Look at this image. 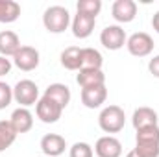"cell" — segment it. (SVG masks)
Listing matches in <instances>:
<instances>
[{
  "mask_svg": "<svg viewBox=\"0 0 159 157\" xmlns=\"http://www.w3.org/2000/svg\"><path fill=\"white\" fill-rule=\"evenodd\" d=\"M135 131L133 152L139 157H159V126H146Z\"/></svg>",
  "mask_w": 159,
  "mask_h": 157,
  "instance_id": "1",
  "label": "cell"
},
{
  "mask_svg": "<svg viewBox=\"0 0 159 157\" xmlns=\"http://www.w3.org/2000/svg\"><path fill=\"white\" fill-rule=\"evenodd\" d=\"M43 24L50 34H63L70 24V13L63 6H50L43 15Z\"/></svg>",
  "mask_w": 159,
  "mask_h": 157,
  "instance_id": "2",
  "label": "cell"
},
{
  "mask_svg": "<svg viewBox=\"0 0 159 157\" xmlns=\"http://www.w3.org/2000/svg\"><path fill=\"white\" fill-rule=\"evenodd\" d=\"M126 124L124 109L119 105H107L100 111L98 115V126L106 133H119Z\"/></svg>",
  "mask_w": 159,
  "mask_h": 157,
  "instance_id": "3",
  "label": "cell"
},
{
  "mask_svg": "<svg viewBox=\"0 0 159 157\" xmlns=\"http://www.w3.org/2000/svg\"><path fill=\"white\" fill-rule=\"evenodd\" d=\"M13 100L20 107H30L39 102V87L32 79H20L13 89Z\"/></svg>",
  "mask_w": 159,
  "mask_h": 157,
  "instance_id": "4",
  "label": "cell"
},
{
  "mask_svg": "<svg viewBox=\"0 0 159 157\" xmlns=\"http://www.w3.org/2000/svg\"><path fill=\"white\" fill-rule=\"evenodd\" d=\"M126 48L131 56L135 57H146L152 54L154 50V39L146 34V32H137L133 35H129L126 41Z\"/></svg>",
  "mask_w": 159,
  "mask_h": 157,
  "instance_id": "5",
  "label": "cell"
},
{
  "mask_svg": "<svg viewBox=\"0 0 159 157\" xmlns=\"http://www.w3.org/2000/svg\"><path fill=\"white\" fill-rule=\"evenodd\" d=\"M35 113H37V118H39L41 122H44V124H54V122H57L59 118H61V113H63V107L57 104V102H54L52 98H48V96H41L39 102L35 104Z\"/></svg>",
  "mask_w": 159,
  "mask_h": 157,
  "instance_id": "6",
  "label": "cell"
},
{
  "mask_svg": "<svg viewBox=\"0 0 159 157\" xmlns=\"http://www.w3.org/2000/svg\"><path fill=\"white\" fill-rule=\"evenodd\" d=\"M13 65L24 72L35 70L39 67V52L34 46H20L13 56Z\"/></svg>",
  "mask_w": 159,
  "mask_h": 157,
  "instance_id": "7",
  "label": "cell"
},
{
  "mask_svg": "<svg viewBox=\"0 0 159 157\" xmlns=\"http://www.w3.org/2000/svg\"><path fill=\"white\" fill-rule=\"evenodd\" d=\"M126 32L120 28L119 24H109L102 30L100 34V43L104 44V48L107 50H120L124 44H126Z\"/></svg>",
  "mask_w": 159,
  "mask_h": 157,
  "instance_id": "8",
  "label": "cell"
},
{
  "mask_svg": "<svg viewBox=\"0 0 159 157\" xmlns=\"http://www.w3.org/2000/svg\"><path fill=\"white\" fill-rule=\"evenodd\" d=\"M94 154L98 157H120L122 155V142L113 135H104L96 141Z\"/></svg>",
  "mask_w": 159,
  "mask_h": 157,
  "instance_id": "9",
  "label": "cell"
},
{
  "mask_svg": "<svg viewBox=\"0 0 159 157\" xmlns=\"http://www.w3.org/2000/svg\"><path fill=\"white\" fill-rule=\"evenodd\" d=\"M111 15L117 22L122 24H128L135 19L137 15V4L133 0H117L113 6H111Z\"/></svg>",
  "mask_w": 159,
  "mask_h": 157,
  "instance_id": "10",
  "label": "cell"
},
{
  "mask_svg": "<svg viewBox=\"0 0 159 157\" xmlns=\"http://www.w3.org/2000/svg\"><path fill=\"white\" fill-rule=\"evenodd\" d=\"M107 98V89L106 85H96V87H87L81 89V104L89 109L100 107Z\"/></svg>",
  "mask_w": 159,
  "mask_h": 157,
  "instance_id": "11",
  "label": "cell"
},
{
  "mask_svg": "<svg viewBox=\"0 0 159 157\" xmlns=\"http://www.w3.org/2000/svg\"><path fill=\"white\" fill-rule=\"evenodd\" d=\"M67 148V142L61 135L57 133H48L41 139V150L48 157H59Z\"/></svg>",
  "mask_w": 159,
  "mask_h": 157,
  "instance_id": "12",
  "label": "cell"
},
{
  "mask_svg": "<svg viewBox=\"0 0 159 157\" xmlns=\"http://www.w3.org/2000/svg\"><path fill=\"white\" fill-rule=\"evenodd\" d=\"M94 24H96V19H94V17H89V15H85V13H76L74 19H72V22H70L74 37H78V39H87V37L93 34Z\"/></svg>",
  "mask_w": 159,
  "mask_h": 157,
  "instance_id": "13",
  "label": "cell"
},
{
  "mask_svg": "<svg viewBox=\"0 0 159 157\" xmlns=\"http://www.w3.org/2000/svg\"><path fill=\"white\" fill-rule=\"evenodd\" d=\"M76 83L81 89L106 85V74L102 72V69H80L76 74Z\"/></svg>",
  "mask_w": 159,
  "mask_h": 157,
  "instance_id": "14",
  "label": "cell"
},
{
  "mask_svg": "<svg viewBox=\"0 0 159 157\" xmlns=\"http://www.w3.org/2000/svg\"><path fill=\"white\" fill-rule=\"evenodd\" d=\"M9 122H11L13 129L17 131V135H19V133H26V131H30L32 126H34V115L28 111V107H19V109H15V111L11 113Z\"/></svg>",
  "mask_w": 159,
  "mask_h": 157,
  "instance_id": "15",
  "label": "cell"
},
{
  "mask_svg": "<svg viewBox=\"0 0 159 157\" xmlns=\"http://www.w3.org/2000/svg\"><path fill=\"white\" fill-rule=\"evenodd\" d=\"M19 48H20V39L15 32H11V30L0 32V56H4V57L11 56L13 57Z\"/></svg>",
  "mask_w": 159,
  "mask_h": 157,
  "instance_id": "16",
  "label": "cell"
},
{
  "mask_svg": "<svg viewBox=\"0 0 159 157\" xmlns=\"http://www.w3.org/2000/svg\"><path fill=\"white\" fill-rule=\"evenodd\" d=\"M44 96H48L54 102H57L63 109L70 104V89L65 83H52V85H48L46 91H44Z\"/></svg>",
  "mask_w": 159,
  "mask_h": 157,
  "instance_id": "17",
  "label": "cell"
},
{
  "mask_svg": "<svg viewBox=\"0 0 159 157\" xmlns=\"http://www.w3.org/2000/svg\"><path fill=\"white\" fill-rule=\"evenodd\" d=\"M131 122H133L135 129H141L146 126H157V113L152 107H139L133 111Z\"/></svg>",
  "mask_w": 159,
  "mask_h": 157,
  "instance_id": "18",
  "label": "cell"
},
{
  "mask_svg": "<svg viewBox=\"0 0 159 157\" xmlns=\"http://www.w3.org/2000/svg\"><path fill=\"white\" fill-rule=\"evenodd\" d=\"M61 65L67 70H80L81 69V48L69 46L61 52Z\"/></svg>",
  "mask_w": 159,
  "mask_h": 157,
  "instance_id": "19",
  "label": "cell"
},
{
  "mask_svg": "<svg viewBox=\"0 0 159 157\" xmlns=\"http://www.w3.org/2000/svg\"><path fill=\"white\" fill-rule=\"evenodd\" d=\"M20 17V6L15 0H0V22H15Z\"/></svg>",
  "mask_w": 159,
  "mask_h": 157,
  "instance_id": "20",
  "label": "cell"
},
{
  "mask_svg": "<svg viewBox=\"0 0 159 157\" xmlns=\"http://www.w3.org/2000/svg\"><path fill=\"white\" fill-rule=\"evenodd\" d=\"M104 57L96 48H81V69H102Z\"/></svg>",
  "mask_w": 159,
  "mask_h": 157,
  "instance_id": "21",
  "label": "cell"
},
{
  "mask_svg": "<svg viewBox=\"0 0 159 157\" xmlns=\"http://www.w3.org/2000/svg\"><path fill=\"white\" fill-rule=\"evenodd\" d=\"M17 139V131L13 129L9 120H0V152L7 150Z\"/></svg>",
  "mask_w": 159,
  "mask_h": 157,
  "instance_id": "22",
  "label": "cell"
},
{
  "mask_svg": "<svg viewBox=\"0 0 159 157\" xmlns=\"http://www.w3.org/2000/svg\"><path fill=\"white\" fill-rule=\"evenodd\" d=\"M76 9H78V13H85V15L96 19V15L102 11V2L100 0H80L76 4Z\"/></svg>",
  "mask_w": 159,
  "mask_h": 157,
  "instance_id": "23",
  "label": "cell"
},
{
  "mask_svg": "<svg viewBox=\"0 0 159 157\" xmlns=\"http://www.w3.org/2000/svg\"><path fill=\"white\" fill-rule=\"evenodd\" d=\"M94 152H93V146L87 144V142H74L70 152H69V157H93Z\"/></svg>",
  "mask_w": 159,
  "mask_h": 157,
  "instance_id": "24",
  "label": "cell"
},
{
  "mask_svg": "<svg viewBox=\"0 0 159 157\" xmlns=\"http://www.w3.org/2000/svg\"><path fill=\"white\" fill-rule=\"evenodd\" d=\"M13 100V89L6 83V81H0V109H6Z\"/></svg>",
  "mask_w": 159,
  "mask_h": 157,
  "instance_id": "25",
  "label": "cell"
},
{
  "mask_svg": "<svg viewBox=\"0 0 159 157\" xmlns=\"http://www.w3.org/2000/svg\"><path fill=\"white\" fill-rule=\"evenodd\" d=\"M9 70H11V59H7V57L0 56V76L9 74Z\"/></svg>",
  "mask_w": 159,
  "mask_h": 157,
  "instance_id": "26",
  "label": "cell"
},
{
  "mask_svg": "<svg viewBox=\"0 0 159 157\" xmlns=\"http://www.w3.org/2000/svg\"><path fill=\"white\" fill-rule=\"evenodd\" d=\"M148 70H150L152 76L159 78V56H154V57L150 59V63H148Z\"/></svg>",
  "mask_w": 159,
  "mask_h": 157,
  "instance_id": "27",
  "label": "cell"
},
{
  "mask_svg": "<svg viewBox=\"0 0 159 157\" xmlns=\"http://www.w3.org/2000/svg\"><path fill=\"white\" fill-rule=\"evenodd\" d=\"M152 26H154V30L159 34V11H156L154 17H152Z\"/></svg>",
  "mask_w": 159,
  "mask_h": 157,
  "instance_id": "28",
  "label": "cell"
},
{
  "mask_svg": "<svg viewBox=\"0 0 159 157\" xmlns=\"http://www.w3.org/2000/svg\"><path fill=\"white\" fill-rule=\"evenodd\" d=\"M126 157H139V155H137V154H135V152L131 150V152H128V155H126Z\"/></svg>",
  "mask_w": 159,
  "mask_h": 157,
  "instance_id": "29",
  "label": "cell"
}]
</instances>
